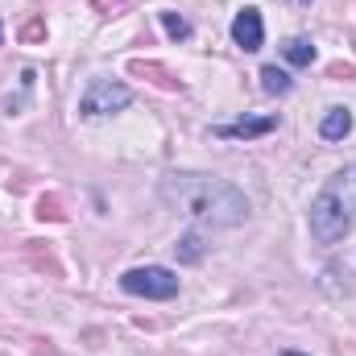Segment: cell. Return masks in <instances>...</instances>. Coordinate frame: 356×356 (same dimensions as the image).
I'll return each instance as SVG.
<instances>
[{
    "instance_id": "cell-1",
    "label": "cell",
    "mask_w": 356,
    "mask_h": 356,
    "mask_svg": "<svg viewBox=\"0 0 356 356\" xmlns=\"http://www.w3.org/2000/svg\"><path fill=\"white\" fill-rule=\"evenodd\" d=\"M162 199L178 207L199 228H236L249 220V199L241 186L216 175H170L162 178Z\"/></svg>"
},
{
    "instance_id": "cell-2",
    "label": "cell",
    "mask_w": 356,
    "mask_h": 356,
    "mask_svg": "<svg viewBox=\"0 0 356 356\" xmlns=\"http://www.w3.org/2000/svg\"><path fill=\"white\" fill-rule=\"evenodd\" d=\"M356 228V162L323 182L311 199V236L315 245H340Z\"/></svg>"
},
{
    "instance_id": "cell-3",
    "label": "cell",
    "mask_w": 356,
    "mask_h": 356,
    "mask_svg": "<svg viewBox=\"0 0 356 356\" xmlns=\"http://www.w3.org/2000/svg\"><path fill=\"white\" fill-rule=\"evenodd\" d=\"M120 286H124V294L166 302V298L178 294V273L166 266H137V269H124L120 273Z\"/></svg>"
},
{
    "instance_id": "cell-4",
    "label": "cell",
    "mask_w": 356,
    "mask_h": 356,
    "mask_svg": "<svg viewBox=\"0 0 356 356\" xmlns=\"http://www.w3.org/2000/svg\"><path fill=\"white\" fill-rule=\"evenodd\" d=\"M133 104V91L116 79H91L88 91L79 95V116L99 120V116H112V112H124Z\"/></svg>"
},
{
    "instance_id": "cell-5",
    "label": "cell",
    "mask_w": 356,
    "mask_h": 356,
    "mask_svg": "<svg viewBox=\"0 0 356 356\" xmlns=\"http://www.w3.org/2000/svg\"><path fill=\"white\" fill-rule=\"evenodd\" d=\"M232 42L245 50V54H253V50H261V42H266V21H261V8H241L236 13V21H232Z\"/></svg>"
},
{
    "instance_id": "cell-6",
    "label": "cell",
    "mask_w": 356,
    "mask_h": 356,
    "mask_svg": "<svg viewBox=\"0 0 356 356\" xmlns=\"http://www.w3.org/2000/svg\"><path fill=\"white\" fill-rule=\"evenodd\" d=\"M277 129V116H249V120H236V124H220L216 137L224 141H253V137H266Z\"/></svg>"
},
{
    "instance_id": "cell-7",
    "label": "cell",
    "mask_w": 356,
    "mask_h": 356,
    "mask_svg": "<svg viewBox=\"0 0 356 356\" xmlns=\"http://www.w3.org/2000/svg\"><path fill=\"white\" fill-rule=\"evenodd\" d=\"M348 133H353V112L348 108H327V116L319 124V137L323 141H344Z\"/></svg>"
},
{
    "instance_id": "cell-8",
    "label": "cell",
    "mask_w": 356,
    "mask_h": 356,
    "mask_svg": "<svg viewBox=\"0 0 356 356\" xmlns=\"http://www.w3.org/2000/svg\"><path fill=\"white\" fill-rule=\"evenodd\" d=\"M129 71H133V75H145L149 83H158L162 91H178V88H182V79H178V75H170L166 67H158V63H141V58H137Z\"/></svg>"
},
{
    "instance_id": "cell-9",
    "label": "cell",
    "mask_w": 356,
    "mask_h": 356,
    "mask_svg": "<svg viewBox=\"0 0 356 356\" xmlns=\"http://www.w3.org/2000/svg\"><path fill=\"white\" fill-rule=\"evenodd\" d=\"M282 54H286L290 67H311V63H315V46H311L307 38H290V42L282 46Z\"/></svg>"
},
{
    "instance_id": "cell-10",
    "label": "cell",
    "mask_w": 356,
    "mask_h": 356,
    "mask_svg": "<svg viewBox=\"0 0 356 356\" xmlns=\"http://www.w3.org/2000/svg\"><path fill=\"white\" fill-rule=\"evenodd\" d=\"M261 91H266V95H286V91H290V75L277 71V67H266V71H261Z\"/></svg>"
},
{
    "instance_id": "cell-11",
    "label": "cell",
    "mask_w": 356,
    "mask_h": 356,
    "mask_svg": "<svg viewBox=\"0 0 356 356\" xmlns=\"http://www.w3.org/2000/svg\"><path fill=\"white\" fill-rule=\"evenodd\" d=\"M175 253L182 257V261H199V257H203V241L191 232V236H182V241L175 245Z\"/></svg>"
},
{
    "instance_id": "cell-12",
    "label": "cell",
    "mask_w": 356,
    "mask_h": 356,
    "mask_svg": "<svg viewBox=\"0 0 356 356\" xmlns=\"http://www.w3.org/2000/svg\"><path fill=\"white\" fill-rule=\"evenodd\" d=\"M162 25H166V33L175 38V42H182V38H191V25L178 17V13H162Z\"/></svg>"
},
{
    "instance_id": "cell-13",
    "label": "cell",
    "mask_w": 356,
    "mask_h": 356,
    "mask_svg": "<svg viewBox=\"0 0 356 356\" xmlns=\"http://www.w3.org/2000/svg\"><path fill=\"white\" fill-rule=\"evenodd\" d=\"M38 216H42V220H46V216H50V220H67V216L58 211V199H42V203H38Z\"/></svg>"
},
{
    "instance_id": "cell-14",
    "label": "cell",
    "mask_w": 356,
    "mask_h": 356,
    "mask_svg": "<svg viewBox=\"0 0 356 356\" xmlns=\"http://www.w3.org/2000/svg\"><path fill=\"white\" fill-rule=\"evenodd\" d=\"M21 38H25V42H42V38H46V25H42V21H29V25L21 29Z\"/></svg>"
},
{
    "instance_id": "cell-15",
    "label": "cell",
    "mask_w": 356,
    "mask_h": 356,
    "mask_svg": "<svg viewBox=\"0 0 356 356\" xmlns=\"http://www.w3.org/2000/svg\"><path fill=\"white\" fill-rule=\"evenodd\" d=\"M91 4H95V8H99L104 17H112V13H116V8H124L129 0H91Z\"/></svg>"
},
{
    "instance_id": "cell-16",
    "label": "cell",
    "mask_w": 356,
    "mask_h": 356,
    "mask_svg": "<svg viewBox=\"0 0 356 356\" xmlns=\"http://www.w3.org/2000/svg\"><path fill=\"white\" fill-rule=\"evenodd\" d=\"M282 356H307V353H294V348H290V353H282Z\"/></svg>"
},
{
    "instance_id": "cell-17",
    "label": "cell",
    "mask_w": 356,
    "mask_h": 356,
    "mask_svg": "<svg viewBox=\"0 0 356 356\" xmlns=\"http://www.w3.org/2000/svg\"><path fill=\"white\" fill-rule=\"evenodd\" d=\"M0 42H4V33H0Z\"/></svg>"
}]
</instances>
